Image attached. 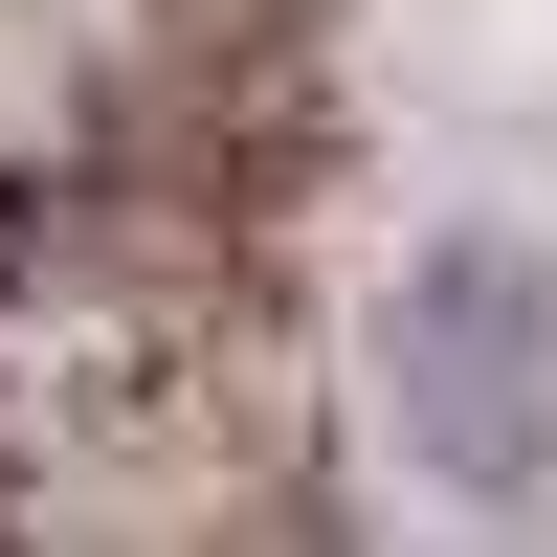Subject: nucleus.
Wrapping results in <instances>:
<instances>
[{
  "label": "nucleus",
  "mask_w": 557,
  "mask_h": 557,
  "mask_svg": "<svg viewBox=\"0 0 557 557\" xmlns=\"http://www.w3.org/2000/svg\"><path fill=\"white\" fill-rule=\"evenodd\" d=\"M380 401L424 424V469L469 491V513H535V491H557V268L513 246V223L401 246V290H380Z\"/></svg>",
  "instance_id": "1"
}]
</instances>
